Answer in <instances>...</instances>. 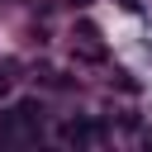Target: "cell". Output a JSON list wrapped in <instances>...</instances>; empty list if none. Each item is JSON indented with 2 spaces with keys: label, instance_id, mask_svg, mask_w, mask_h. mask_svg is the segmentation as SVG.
Wrapping results in <instances>:
<instances>
[{
  "label": "cell",
  "instance_id": "cell-1",
  "mask_svg": "<svg viewBox=\"0 0 152 152\" xmlns=\"http://www.w3.org/2000/svg\"><path fill=\"white\" fill-rule=\"evenodd\" d=\"M57 138L71 142V147H95V142H104V124L100 119H66L57 128Z\"/></svg>",
  "mask_w": 152,
  "mask_h": 152
},
{
  "label": "cell",
  "instance_id": "cell-3",
  "mask_svg": "<svg viewBox=\"0 0 152 152\" xmlns=\"http://www.w3.org/2000/svg\"><path fill=\"white\" fill-rule=\"evenodd\" d=\"M66 5H90V0H66Z\"/></svg>",
  "mask_w": 152,
  "mask_h": 152
},
{
  "label": "cell",
  "instance_id": "cell-2",
  "mask_svg": "<svg viewBox=\"0 0 152 152\" xmlns=\"http://www.w3.org/2000/svg\"><path fill=\"white\" fill-rule=\"evenodd\" d=\"M76 62H104V43L95 24H76Z\"/></svg>",
  "mask_w": 152,
  "mask_h": 152
}]
</instances>
